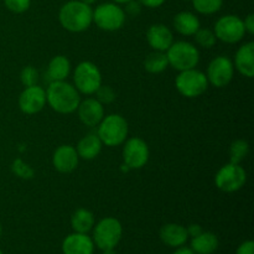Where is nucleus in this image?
<instances>
[{"label":"nucleus","instance_id":"obj_1","mask_svg":"<svg viewBox=\"0 0 254 254\" xmlns=\"http://www.w3.org/2000/svg\"><path fill=\"white\" fill-rule=\"evenodd\" d=\"M46 102L57 113L69 114L78 108L81 102L76 87L66 81L51 82L46 91Z\"/></svg>","mask_w":254,"mask_h":254},{"label":"nucleus","instance_id":"obj_2","mask_svg":"<svg viewBox=\"0 0 254 254\" xmlns=\"http://www.w3.org/2000/svg\"><path fill=\"white\" fill-rule=\"evenodd\" d=\"M60 24L69 32H82L93 22V10L91 5L81 0H71L62 5L59 12Z\"/></svg>","mask_w":254,"mask_h":254},{"label":"nucleus","instance_id":"obj_3","mask_svg":"<svg viewBox=\"0 0 254 254\" xmlns=\"http://www.w3.org/2000/svg\"><path fill=\"white\" fill-rule=\"evenodd\" d=\"M97 135L102 144L107 146H118L126 141L128 136V123L119 114H109L98 124Z\"/></svg>","mask_w":254,"mask_h":254},{"label":"nucleus","instance_id":"obj_4","mask_svg":"<svg viewBox=\"0 0 254 254\" xmlns=\"http://www.w3.org/2000/svg\"><path fill=\"white\" fill-rule=\"evenodd\" d=\"M165 54L169 64L180 72L195 68L200 61L198 50L188 41L173 42Z\"/></svg>","mask_w":254,"mask_h":254},{"label":"nucleus","instance_id":"obj_5","mask_svg":"<svg viewBox=\"0 0 254 254\" xmlns=\"http://www.w3.org/2000/svg\"><path fill=\"white\" fill-rule=\"evenodd\" d=\"M123 236V227L117 218L106 217L99 221L93 228V243L99 250L116 248Z\"/></svg>","mask_w":254,"mask_h":254},{"label":"nucleus","instance_id":"obj_6","mask_svg":"<svg viewBox=\"0 0 254 254\" xmlns=\"http://www.w3.org/2000/svg\"><path fill=\"white\" fill-rule=\"evenodd\" d=\"M179 93L186 98H196L207 91L208 81L205 73L195 68L181 71L175 79Z\"/></svg>","mask_w":254,"mask_h":254},{"label":"nucleus","instance_id":"obj_7","mask_svg":"<svg viewBox=\"0 0 254 254\" xmlns=\"http://www.w3.org/2000/svg\"><path fill=\"white\" fill-rule=\"evenodd\" d=\"M93 22L104 31H117L126 22V11L116 2H104L93 10Z\"/></svg>","mask_w":254,"mask_h":254},{"label":"nucleus","instance_id":"obj_8","mask_svg":"<svg viewBox=\"0 0 254 254\" xmlns=\"http://www.w3.org/2000/svg\"><path fill=\"white\" fill-rule=\"evenodd\" d=\"M73 82L78 92L83 94H93L102 84L101 71L92 62H81L74 69Z\"/></svg>","mask_w":254,"mask_h":254},{"label":"nucleus","instance_id":"obj_9","mask_svg":"<svg viewBox=\"0 0 254 254\" xmlns=\"http://www.w3.org/2000/svg\"><path fill=\"white\" fill-rule=\"evenodd\" d=\"M247 181V173L240 164H226L215 176V184L223 192H235Z\"/></svg>","mask_w":254,"mask_h":254},{"label":"nucleus","instance_id":"obj_10","mask_svg":"<svg viewBox=\"0 0 254 254\" xmlns=\"http://www.w3.org/2000/svg\"><path fill=\"white\" fill-rule=\"evenodd\" d=\"M216 39L226 44H236L246 35L243 20L237 15H225L220 17L213 30Z\"/></svg>","mask_w":254,"mask_h":254},{"label":"nucleus","instance_id":"obj_11","mask_svg":"<svg viewBox=\"0 0 254 254\" xmlns=\"http://www.w3.org/2000/svg\"><path fill=\"white\" fill-rule=\"evenodd\" d=\"M235 66L233 62L226 56H218L210 62L207 68V81L217 88L226 87L233 78Z\"/></svg>","mask_w":254,"mask_h":254},{"label":"nucleus","instance_id":"obj_12","mask_svg":"<svg viewBox=\"0 0 254 254\" xmlns=\"http://www.w3.org/2000/svg\"><path fill=\"white\" fill-rule=\"evenodd\" d=\"M148 144L140 138H131L126 141L123 149L124 164L129 169H141L149 160Z\"/></svg>","mask_w":254,"mask_h":254},{"label":"nucleus","instance_id":"obj_13","mask_svg":"<svg viewBox=\"0 0 254 254\" xmlns=\"http://www.w3.org/2000/svg\"><path fill=\"white\" fill-rule=\"evenodd\" d=\"M46 103V91L37 84L26 87L19 97V107L25 114L39 113Z\"/></svg>","mask_w":254,"mask_h":254},{"label":"nucleus","instance_id":"obj_14","mask_svg":"<svg viewBox=\"0 0 254 254\" xmlns=\"http://www.w3.org/2000/svg\"><path fill=\"white\" fill-rule=\"evenodd\" d=\"M77 113H78L79 119L84 126L96 127L104 118L103 104L97 101L96 98H87L79 102Z\"/></svg>","mask_w":254,"mask_h":254},{"label":"nucleus","instance_id":"obj_15","mask_svg":"<svg viewBox=\"0 0 254 254\" xmlns=\"http://www.w3.org/2000/svg\"><path fill=\"white\" fill-rule=\"evenodd\" d=\"M78 154L76 148L71 145H61L55 150L52 164L55 169L62 174L72 173L78 165Z\"/></svg>","mask_w":254,"mask_h":254},{"label":"nucleus","instance_id":"obj_16","mask_svg":"<svg viewBox=\"0 0 254 254\" xmlns=\"http://www.w3.org/2000/svg\"><path fill=\"white\" fill-rule=\"evenodd\" d=\"M93 240L87 233H72L62 242L64 254H93Z\"/></svg>","mask_w":254,"mask_h":254},{"label":"nucleus","instance_id":"obj_17","mask_svg":"<svg viewBox=\"0 0 254 254\" xmlns=\"http://www.w3.org/2000/svg\"><path fill=\"white\" fill-rule=\"evenodd\" d=\"M146 40L154 51L166 52L174 42V36L168 26L161 24L151 25L146 31Z\"/></svg>","mask_w":254,"mask_h":254},{"label":"nucleus","instance_id":"obj_18","mask_svg":"<svg viewBox=\"0 0 254 254\" xmlns=\"http://www.w3.org/2000/svg\"><path fill=\"white\" fill-rule=\"evenodd\" d=\"M235 66L242 76L247 78L254 76V44L252 41L238 49L235 57Z\"/></svg>","mask_w":254,"mask_h":254},{"label":"nucleus","instance_id":"obj_19","mask_svg":"<svg viewBox=\"0 0 254 254\" xmlns=\"http://www.w3.org/2000/svg\"><path fill=\"white\" fill-rule=\"evenodd\" d=\"M188 238V230L178 223H168V225L163 226L160 230V240L169 247H181L185 245Z\"/></svg>","mask_w":254,"mask_h":254},{"label":"nucleus","instance_id":"obj_20","mask_svg":"<svg viewBox=\"0 0 254 254\" xmlns=\"http://www.w3.org/2000/svg\"><path fill=\"white\" fill-rule=\"evenodd\" d=\"M174 27L184 36H193L200 29V20L190 11H181L174 17Z\"/></svg>","mask_w":254,"mask_h":254},{"label":"nucleus","instance_id":"obj_21","mask_svg":"<svg viewBox=\"0 0 254 254\" xmlns=\"http://www.w3.org/2000/svg\"><path fill=\"white\" fill-rule=\"evenodd\" d=\"M69 71H71V64H69L68 59L62 56V55L55 56L50 61L49 67H47V81H49V83L56 81H64L68 77Z\"/></svg>","mask_w":254,"mask_h":254},{"label":"nucleus","instance_id":"obj_22","mask_svg":"<svg viewBox=\"0 0 254 254\" xmlns=\"http://www.w3.org/2000/svg\"><path fill=\"white\" fill-rule=\"evenodd\" d=\"M102 145L103 144L97 134H88L78 141L76 150L79 158L84 159V160H92L99 155Z\"/></svg>","mask_w":254,"mask_h":254},{"label":"nucleus","instance_id":"obj_23","mask_svg":"<svg viewBox=\"0 0 254 254\" xmlns=\"http://www.w3.org/2000/svg\"><path fill=\"white\" fill-rule=\"evenodd\" d=\"M217 248L218 238L212 232H202L191 241V250L195 254H212Z\"/></svg>","mask_w":254,"mask_h":254},{"label":"nucleus","instance_id":"obj_24","mask_svg":"<svg viewBox=\"0 0 254 254\" xmlns=\"http://www.w3.org/2000/svg\"><path fill=\"white\" fill-rule=\"evenodd\" d=\"M93 213L86 208H78L71 217V226L74 232L88 233L94 227Z\"/></svg>","mask_w":254,"mask_h":254},{"label":"nucleus","instance_id":"obj_25","mask_svg":"<svg viewBox=\"0 0 254 254\" xmlns=\"http://www.w3.org/2000/svg\"><path fill=\"white\" fill-rule=\"evenodd\" d=\"M169 66L168 57H166L165 52L161 51H154L144 61V67L150 73H160V72L165 71L166 67Z\"/></svg>","mask_w":254,"mask_h":254},{"label":"nucleus","instance_id":"obj_26","mask_svg":"<svg viewBox=\"0 0 254 254\" xmlns=\"http://www.w3.org/2000/svg\"><path fill=\"white\" fill-rule=\"evenodd\" d=\"M248 153H250V145L246 140L238 139L231 144L230 148V163L233 164H241L246 158H247Z\"/></svg>","mask_w":254,"mask_h":254},{"label":"nucleus","instance_id":"obj_27","mask_svg":"<svg viewBox=\"0 0 254 254\" xmlns=\"http://www.w3.org/2000/svg\"><path fill=\"white\" fill-rule=\"evenodd\" d=\"M197 12L203 15H211L221 10L223 0H191Z\"/></svg>","mask_w":254,"mask_h":254},{"label":"nucleus","instance_id":"obj_28","mask_svg":"<svg viewBox=\"0 0 254 254\" xmlns=\"http://www.w3.org/2000/svg\"><path fill=\"white\" fill-rule=\"evenodd\" d=\"M193 36H195L196 42L203 49H211L215 46L216 41H217L215 32L211 29H201L200 27Z\"/></svg>","mask_w":254,"mask_h":254},{"label":"nucleus","instance_id":"obj_29","mask_svg":"<svg viewBox=\"0 0 254 254\" xmlns=\"http://www.w3.org/2000/svg\"><path fill=\"white\" fill-rule=\"evenodd\" d=\"M21 78L22 84L25 87H31L37 84V81H39V72L36 71V68H34L32 66H26L21 71Z\"/></svg>","mask_w":254,"mask_h":254},{"label":"nucleus","instance_id":"obj_30","mask_svg":"<svg viewBox=\"0 0 254 254\" xmlns=\"http://www.w3.org/2000/svg\"><path fill=\"white\" fill-rule=\"evenodd\" d=\"M4 4L7 10L15 14L25 12L30 7L31 0H4Z\"/></svg>","mask_w":254,"mask_h":254},{"label":"nucleus","instance_id":"obj_31","mask_svg":"<svg viewBox=\"0 0 254 254\" xmlns=\"http://www.w3.org/2000/svg\"><path fill=\"white\" fill-rule=\"evenodd\" d=\"M12 171L19 178L22 179H31L32 175H34V170L29 165H26L21 159H16L14 161V164H12Z\"/></svg>","mask_w":254,"mask_h":254},{"label":"nucleus","instance_id":"obj_32","mask_svg":"<svg viewBox=\"0 0 254 254\" xmlns=\"http://www.w3.org/2000/svg\"><path fill=\"white\" fill-rule=\"evenodd\" d=\"M96 96L97 101L101 102L102 104H109L116 99V93H114L113 89L109 86H102V84L96 91Z\"/></svg>","mask_w":254,"mask_h":254},{"label":"nucleus","instance_id":"obj_33","mask_svg":"<svg viewBox=\"0 0 254 254\" xmlns=\"http://www.w3.org/2000/svg\"><path fill=\"white\" fill-rule=\"evenodd\" d=\"M126 5H127L126 11L128 12L129 15H131V16H136V15L140 14L141 4L138 1V0H129Z\"/></svg>","mask_w":254,"mask_h":254},{"label":"nucleus","instance_id":"obj_34","mask_svg":"<svg viewBox=\"0 0 254 254\" xmlns=\"http://www.w3.org/2000/svg\"><path fill=\"white\" fill-rule=\"evenodd\" d=\"M236 254H254V243L253 241H246L237 248Z\"/></svg>","mask_w":254,"mask_h":254},{"label":"nucleus","instance_id":"obj_35","mask_svg":"<svg viewBox=\"0 0 254 254\" xmlns=\"http://www.w3.org/2000/svg\"><path fill=\"white\" fill-rule=\"evenodd\" d=\"M243 24H245L246 32L253 35L254 34V15L250 14L245 20H243Z\"/></svg>","mask_w":254,"mask_h":254},{"label":"nucleus","instance_id":"obj_36","mask_svg":"<svg viewBox=\"0 0 254 254\" xmlns=\"http://www.w3.org/2000/svg\"><path fill=\"white\" fill-rule=\"evenodd\" d=\"M138 1L140 2L141 5H144V6L154 9V7L161 6V5L165 2V0H138Z\"/></svg>","mask_w":254,"mask_h":254},{"label":"nucleus","instance_id":"obj_37","mask_svg":"<svg viewBox=\"0 0 254 254\" xmlns=\"http://www.w3.org/2000/svg\"><path fill=\"white\" fill-rule=\"evenodd\" d=\"M186 230H188V235H189V237H196V236H198L200 235V233H202L203 232V230H202V227H201L200 225H190L189 226L188 228H186Z\"/></svg>","mask_w":254,"mask_h":254},{"label":"nucleus","instance_id":"obj_38","mask_svg":"<svg viewBox=\"0 0 254 254\" xmlns=\"http://www.w3.org/2000/svg\"><path fill=\"white\" fill-rule=\"evenodd\" d=\"M173 254H195V253H193V251L191 250V248L183 247V246H181V247H179Z\"/></svg>","mask_w":254,"mask_h":254},{"label":"nucleus","instance_id":"obj_39","mask_svg":"<svg viewBox=\"0 0 254 254\" xmlns=\"http://www.w3.org/2000/svg\"><path fill=\"white\" fill-rule=\"evenodd\" d=\"M102 254H117V253L114 252V248H109V250H104Z\"/></svg>","mask_w":254,"mask_h":254},{"label":"nucleus","instance_id":"obj_40","mask_svg":"<svg viewBox=\"0 0 254 254\" xmlns=\"http://www.w3.org/2000/svg\"><path fill=\"white\" fill-rule=\"evenodd\" d=\"M116 4H127V2L129 1V0H113Z\"/></svg>","mask_w":254,"mask_h":254},{"label":"nucleus","instance_id":"obj_41","mask_svg":"<svg viewBox=\"0 0 254 254\" xmlns=\"http://www.w3.org/2000/svg\"><path fill=\"white\" fill-rule=\"evenodd\" d=\"M81 1L86 2V4H88V5H92V4H94V2H96L97 0H81Z\"/></svg>","mask_w":254,"mask_h":254},{"label":"nucleus","instance_id":"obj_42","mask_svg":"<svg viewBox=\"0 0 254 254\" xmlns=\"http://www.w3.org/2000/svg\"><path fill=\"white\" fill-rule=\"evenodd\" d=\"M1 232H2V227H1V225H0V236H1Z\"/></svg>","mask_w":254,"mask_h":254},{"label":"nucleus","instance_id":"obj_43","mask_svg":"<svg viewBox=\"0 0 254 254\" xmlns=\"http://www.w3.org/2000/svg\"><path fill=\"white\" fill-rule=\"evenodd\" d=\"M0 254H4V253H2V251H1V250H0Z\"/></svg>","mask_w":254,"mask_h":254},{"label":"nucleus","instance_id":"obj_44","mask_svg":"<svg viewBox=\"0 0 254 254\" xmlns=\"http://www.w3.org/2000/svg\"><path fill=\"white\" fill-rule=\"evenodd\" d=\"M184 1H191V0H184Z\"/></svg>","mask_w":254,"mask_h":254}]
</instances>
